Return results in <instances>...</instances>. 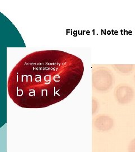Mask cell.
<instances>
[{"label": "cell", "instance_id": "6da1fadb", "mask_svg": "<svg viewBox=\"0 0 135 152\" xmlns=\"http://www.w3.org/2000/svg\"><path fill=\"white\" fill-rule=\"evenodd\" d=\"M82 60L59 50H43L27 55L11 71L8 94L24 108H43L67 98L81 82Z\"/></svg>", "mask_w": 135, "mask_h": 152}, {"label": "cell", "instance_id": "7a4b0ae2", "mask_svg": "<svg viewBox=\"0 0 135 152\" xmlns=\"http://www.w3.org/2000/svg\"><path fill=\"white\" fill-rule=\"evenodd\" d=\"M115 95L119 103L127 104L133 99L134 91L128 86H121L116 88Z\"/></svg>", "mask_w": 135, "mask_h": 152}, {"label": "cell", "instance_id": "3957f363", "mask_svg": "<svg viewBox=\"0 0 135 152\" xmlns=\"http://www.w3.org/2000/svg\"><path fill=\"white\" fill-rule=\"evenodd\" d=\"M95 126L99 130L107 131L113 127V121L108 116H100L95 121Z\"/></svg>", "mask_w": 135, "mask_h": 152}, {"label": "cell", "instance_id": "277c9868", "mask_svg": "<svg viewBox=\"0 0 135 152\" xmlns=\"http://www.w3.org/2000/svg\"><path fill=\"white\" fill-rule=\"evenodd\" d=\"M128 150V152H135V139L131 141Z\"/></svg>", "mask_w": 135, "mask_h": 152}, {"label": "cell", "instance_id": "5b68a950", "mask_svg": "<svg viewBox=\"0 0 135 152\" xmlns=\"http://www.w3.org/2000/svg\"></svg>", "mask_w": 135, "mask_h": 152}]
</instances>
